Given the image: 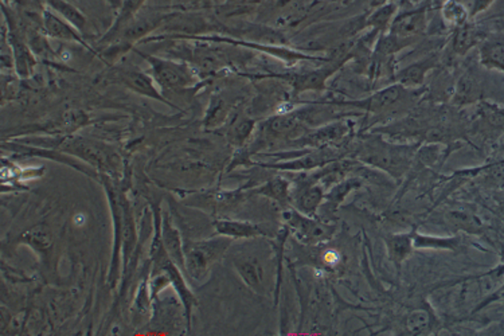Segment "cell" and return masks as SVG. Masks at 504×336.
Returning <instances> with one entry per match:
<instances>
[{
    "instance_id": "obj_1",
    "label": "cell",
    "mask_w": 504,
    "mask_h": 336,
    "mask_svg": "<svg viewBox=\"0 0 504 336\" xmlns=\"http://www.w3.org/2000/svg\"><path fill=\"white\" fill-rule=\"evenodd\" d=\"M419 145H393L375 136L366 140L358 152V162L379 169L394 179H401L416 159Z\"/></svg>"
},
{
    "instance_id": "obj_2",
    "label": "cell",
    "mask_w": 504,
    "mask_h": 336,
    "mask_svg": "<svg viewBox=\"0 0 504 336\" xmlns=\"http://www.w3.org/2000/svg\"><path fill=\"white\" fill-rule=\"evenodd\" d=\"M231 238L221 236L213 240L192 242L184 248V269L194 280H204L210 266L226 252Z\"/></svg>"
},
{
    "instance_id": "obj_3",
    "label": "cell",
    "mask_w": 504,
    "mask_h": 336,
    "mask_svg": "<svg viewBox=\"0 0 504 336\" xmlns=\"http://www.w3.org/2000/svg\"><path fill=\"white\" fill-rule=\"evenodd\" d=\"M148 63L149 72L162 92H179L196 83V75L191 68L182 62L159 58L139 53Z\"/></svg>"
},
{
    "instance_id": "obj_4",
    "label": "cell",
    "mask_w": 504,
    "mask_h": 336,
    "mask_svg": "<svg viewBox=\"0 0 504 336\" xmlns=\"http://www.w3.org/2000/svg\"><path fill=\"white\" fill-rule=\"evenodd\" d=\"M285 226L293 231L298 240L307 245H317L331 240L336 231L335 224H325L315 216L301 214L296 209H287L284 211Z\"/></svg>"
},
{
    "instance_id": "obj_5",
    "label": "cell",
    "mask_w": 504,
    "mask_h": 336,
    "mask_svg": "<svg viewBox=\"0 0 504 336\" xmlns=\"http://www.w3.org/2000/svg\"><path fill=\"white\" fill-rule=\"evenodd\" d=\"M409 89L402 85L394 84L386 86L384 89L375 92L374 95L357 101H343V103H332L337 107H351L360 109L367 113H382L393 108L398 103L404 101L408 96Z\"/></svg>"
},
{
    "instance_id": "obj_6",
    "label": "cell",
    "mask_w": 504,
    "mask_h": 336,
    "mask_svg": "<svg viewBox=\"0 0 504 336\" xmlns=\"http://www.w3.org/2000/svg\"><path fill=\"white\" fill-rule=\"evenodd\" d=\"M110 77L115 80V83L122 85L128 89H131L135 93L142 95V96L154 98L160 103H164L169 107H174L171 101H167L164 98V95L162 90L157 89V83L154 81L152 77L148 74L140 72L135 68H117L110 74Z\"/></svg>"
},
{
    "instance_id": "obj_7",
    "label": "cell",
    "mask_w": 504,
    "mask_h": 336,
    "mask_svg": "<svg viewBox=\"0 0 504 336\" xmlns=\"http://www.w3.org/2000/svg\"><path fill=\"white\" fill-rule=\"evenodd\" d=\"M234 268L238 272L242 281L258 295L266 293L265 268L261 260L253 254H243L236 257Z\"/></svg>"
},
{
    "instance_id": "obj_8",
    "label": "cell",
    "mask_w": 504,
    "mask_h": 336,
    "mask_svg": "<svg viewBox=\"0 0 504 336\" xmlns=\"http://www.w3.org/2000/svg\"><path fill=\"white\" fill-rule=\"evenodd\" d=\"M42 30L46 33V36L54 39H60V41H66V42H75L80 43L85 48L84 38L81 36V33L73 27L72 24L66 22L65 19H62L60 15H57L53 10H50L48 7H43L42 10Z\"/></svg>"
},
{
    "instance_id": "obj_9",
    "label": "cell",
    "mask_w": 504,
    "mask_h": 336,
    "mask_svg": "<svg viewBox=\"0 0 504 336\" xmlns=\"http://www.w3.org/2000/svg\"><path fill=\"white\" fill-rule=\"evenodd\" d=\"M325 189L317 182H308L292 195V202L298 211L308 216H316L325 204Z\"/></svg>"
},
{
    "instance_id": "obj_10",
    "label": "cell",
    "mask_w": 504,
    "mask_h": 336,
    "mask_svg": "<svg viewBox=\"0 0 504 336\" xmlns=\"http://www.w3.org/2000/svg\"><path fill=\"white\" fill-rule=\"evenodd\" d=\"M348 132H350V127L347 122L336 121L303 136L299 139L300 140L299 145L303 147H311V148H323L336 142H340L347 136Z\"/></svg>"
},
{
    "instance_id": "obj_11",
    "label": "cell",
    "mask_w": 504,
    "mask_h": 336,
    "mask_svg": "<svg viewBox=\"0 0 504 336\" xmlns=\"http://www.w3.org/2000/svg\"><path fill=\"white\" fill-rule=\"evenodd\" d=\"M58 149L62 152H70L75 157L84 159L85 162L95 164L97 168L103 167L107 164L105 162V154L104 151L97 147L96 145L90 143L89 140H85L81 137H68L62 139L58 145Z\"/></svg>"
},
{
    "instance_id": "obj_12",
    "label": "cell",
    "mask_w": 504,
    "mask_h": 336,
    "mask_svg": "<svg viewBox=\"0 0 504 336\" xmlns=\"http://www.w3.org/2000/svg\"><path fill=\"white\" fill-rule=\"evenodd\" d=\"M426 28V11L416 10V11L404 12L394 18L390 26V33L399 38L414 39L420 36Z\"/></svg>"
},
{
    "instance_id": "obj_13",
    "label": "cell",
    "mask_w": 504,
    "mask_h": 336,
    "mask_svg": "<svg viewBox=\"0 0 504 336\" xmlns=\"http://www.w3.org/2000/svg\"><path fill=\"white\" fill-rule=\"evenodd\" d=\"M414 228L405 233H393L384 237V245L387 251V257L397 269L408 260L414 251Z\"/></svg>"
},
{
    "instance_id": "obj_14",
    "label": "cell",
    "mask_w": 504,
    "mask_h": 336,
    "mask_svg": "<svg viewBox=\"0 0 504 336\" xmlns=\"http://www.w3.org/2000/svg\"><path fill=\"white\" fill-rule=\"evenodd\" d=\"M439 65L436 57H426L417 61L397 73V84L402 85L408 89H417L424 84L426 74Z\"/></svg>"
},
{
    "instance_id": "obj_15",
    "label": "cell",
    "mask_w": 504,
    "mask_h": 336,
    "mask_svg": "<svg viewBox=\"0 0 504 336\" xmlns=\"http://www.w3.org/2000/svg\"><path fill=\"white\" fill-rule=\"evenodd\" d=\"M347 60L336 61L334 63L316 69L313 72L303 73L300 75H296L293 80V88L295 90L299 92H307V90H323L325 89V84L328 78L336 73V70L342 66L343 62Z\"/></svg>"
},
{
    "instance_id": "obj_16",
    "label": "cell",
    "mask_w": 504,
    "mask_h": 336,
    "mask_svg": "<svg viewBox=\"0 0 504 336\" xmlns=\"http://www.w3.org/2000/svg\"><path fill=\"white\" fill-rule=\"evenodd\" d=\"M162 245L168 254V257L179 266L182 271L184 269V248L182 245V237L179 231L172 225L168 214H163L162 218Z\"/></svg>"
},
{
    "instance_id": "obj_17",
    "label": "cell",
    "mask_w": 504,
    "mask_h": 336,
    "mask_svg": "<svg viewBox=\"0 0 504 336\" xmlns=\"http://www.w3.org/2000/svg\"><path fill=\"white\" fill-rule=\"evenodd\" d=\"M216 229L219 236H225L231 240H242V238H257L266 236V231L260 225H254L251 222L243 221H231V219H221L216 221Z\"/></svg>"
},
{
    "instance_id": "obj_18",
    "label": "cell",
    "mask_w": 504,
    "mask_h": 336,
    "mask_svg": "<svg viewBox=\"0 0 504 336\" xmlns=\"http://www.w3.org/2000/svg\"><path fill=\"white\" fill-rule=\"evenodd\" d=\"M147 0H122L121 3L120 10L116 16L115 23L112 24V27L109 28L108 33L103 38L101 43L110 41L116 36H119L121 31L132 22L136 16V14L142 10V7L145 6Z\"/></svg>"
},
{
    "instance_id": "obj_19",
    "label": "cell",
    "mask_w": 504,
    "mask_h": 336,
    "mask_svg": "<svg viewBox=\"0 0 504 336\" xmlns=\"http://www.w3.org/2000/svg\"><path fill=\"white\" fill-rule=\"evenodd\" d=\"M45 6L50 10L60 15L62 19L72 24L81 34H84L88 28V19L83 12L80 11L74 4L68 0H43Z\"/></svg>"
},
{
    "instance_id": "obj_20",
    "label": "cell",
    "mask_w": 504,
    "mask_h": 336,
    "mask_svg": "<svg viewBox=\"0 0 504 336\" xmlns=\"http://www.w3.org/2000/svg\"><path fill=\"white\" fill-rule=\"evenodd\" d=\"M436 325V317L431 308L421 307L408 313L405 328L410 335H424L431 332Z\"/></svg>"
},
{
    "instance_id": "obj_21",
    "label": "cell",
    "mask_w": 504,
    "mask_h": 336,
    "mask_svg": "<svg viewBox=\"0 0 504 336\" xmlns=\"http://www.w3.org/2000/svg\"><path fill=\"white\" fill-rule=\"evenodd\" d=\"M256 194L264 195L273 201H276L281 206H287L289 202H292V190H290V183L284 178H273L268 180L263 186L256 189Z\"/></svg>"
},
{
    "instance_id": "obj_22",
    "label": "cell",
    "mask_w": 504,
    "mask_h": 336,
    "mask_svg": "<svg viewBox=\"0 0 504 336\" xmlns=\"http://www.w3.org/2000/svg\"><path fill=\"white\" fill-rule=\"evenodd\" d=\"M446 224L455 230H463L467 233L478 234L483 230V222L481 218L476 214H472L466 210H452L448 211L446 216Z\"/></svg>"
},
{
    "instance_id": "obj_23",
    "label": "cell",
    "mask_w": 504,
    "mask_h": 336,
    "mask_svg": "<svg viewBox=\"0 0 504 336\" xmlns=\"http://www.w3.org/2000/svg\"><path fill=\"white\" fill-rule=\"evenodd\" d=\"M360 187H362V180L358 178L342 179L334 184L330 191L325 192V204H327L331 209V211H335L336 209L343 204V201L347 198L350 192L358 190Z\"/></svg>"
},
{
    "instance_id": "obj_24",
    "label": "cell",
    "mask_w": 504,
    "mask_h": 336,
    "mask_svg": "<svg viewBox=\"0 0 504 336\" xmlns=\"http://www.w3.org/2000/svg\"><path fill=\"white\" fill-rule=\"evenodd\" d=\"M479 42H481V33L473 26L466 23L457 27L452 41V48L458 56H464Z\"/></svg>"
},
{
    "instance_id": "obj_25",
    "label": "cell",
    "mask_w": 504,
    "mask_h": 336,
    "mask_svg": "<svg viewBox=\"0 0 504 336\" xmlns=\"http://www.w3.org/2000/svg\"><path fill=\"white\" fill-rule=\"evenodd\" d=\"M414 249H443V251H453L458 245L457 237H434L420 234L414 228Z\"/></svg>"
},
{
    "instance_id": "obj_26",
    "label": "cell",
    "mask_w": 504,
    "mask_h": 336,
    "mask_svg": "<svg viewBox=\"0 0 504 336\" xmlns=\"http://www.w3.org/2000/svg\"><path fill=\"white\" fill-rule=\"evenodd\" d=\"M469 12L460 0H445L441 7V18L445 23L460 27L467 23Z\"/></svg>"
},
{
    "instance_id": "obj_27",
    "label": "cell",
    "mask_w": 504,
    "mask_h": 336,
    "mask_svg": "<svg viewBox=\"0 0 504 336\" xmlns=\"http://www.w3.org/2000/svg\"><path fill=\"white\" fill-rule=\"evenodd\" d=\"M478 95H479V86L476 84V80L471 74H464L457 81L455 93H453V101L456 105H464L472 103Z\"/></svg>"
},
{
    "instance_id": "obj_28",
    "label": "cell",
    "mask_w": 504,
    "mask_h": 336,
    "mask_svg": "<svg viewBox=\"0 0 504 336\" xmlns=\"http://www.w3.org/2000/svg\"><path fill=\"white\" fill-rule=\"evenodd\" d=\"M481 60L484 66L504 73V43H484L481 48Z\"/></svg>"
},
{
    "instance_id": "obj_29",
    "label": "cell",
    "mask_w": 504,
    "mask_h": 336,
    "mask_svg": "<svg viewBox=\"0 0 504 336\" xmlns=\"http://www.w3.org/2000/svg\"><path fill=\"white\" fill-rule=\"evenodd\" d=\"M394 14H396V6L394 4H384L382 7H378L377 11L372 14L369 18L367 24L372 26L375 31H384L386 28H390V26L394 21Z\"/></svg>"
},
{
    "instance_id": "obj_30",
    "label": "cell",
    "mask_w": 504,
    "mask_h": 336,
    "mask_svg": "<svg viewBox=\"0 0 504 336\" xmlns=\"http://www.w3.org/2000/svg\"><path fill=\"white\" fill-rule=\"evenodd\" d=\"M483 183L488 189H503L504 159L496 160L483 169Z\"/></svg>"
},
{
    "instance_id": "obj_31",
    "label": "cell",
    "mask_w": 504,
    "mask_h": 336,
    "mask_svg": "<svg viewBox=\"0 0 504 336\" xmlns=\"http://www.w3.org/2000/svg\"><path fill=\"white\" fill-rule=\"evenodd\" d=\"M23 240L27 245H30L31 248H34L36 251H48L51 246V240L48 236V230L43 226H36V228L30 230L28 233H26L23 236Z\"/></svg>"
},
{
    "instance_id": "obj_32",
    "label": "cell",
    "mask_w": 504,
    "mask_h": 336,
    "mask_svg": "<svg viewBox=\"0 0 504 336\" xmlns=\"http://www.w3.org/2000/svg\"><path fill=\"white\" fill-rule=\"evenodd\" d=\"M253 128H254V122L252 120H241L230 130V133H229L230 142L234 145L245 143L248 140V137L251 136Z\"/></svg>"
},
{
    "instance_id": "obj_33",
    "label": "cell",
    "mask_w": 504,
    "mask_h": 336,
    "mask_svg": "<svg viewBox=\"0 0 504 336\" xmlns=\"http://www.w3.org/2000/svg\"><path fill=\"white\" fill-rule=\"evenodd\" d=\"M322 260H323V264H325V268H332L334 269L340 263L342 257L336 251H327V252L323 253Z\"/></svg>"
},
{
    "instance_id": "obj_34",
    "label": "cell",
    "mask_w": 504,
    "mask_h": 336,
    "mask_svg": "<svg viewBox=\"0 0 504 336\" xmlns=\"http://www.w3.org/2000/svg\"><path fill=\"white\" fill-rule=\"evenodd\" d=\"M493 0H475V3H473V7H472V12H471V15L472 16H475V15H478L479 12H483L491 3H493Z\"/></svg>"
},
{
    "instance_id": "obj_35",
    "label": "cell",
    "mask_w": 504,
    "mask_h": 336,
    "mask_svg": "<svg viewBox=\"0 0 504 336\" xmlns=\"http://www.w3.org/2000/svg\"><path fill=\"white\" fill-rule=\"evenodd\" d=\"M369 1L374 7H382L384 4H389L387 1H390V0H369Z\"/></svg>"
},
{
    "instance_id": "obj_36",
    "label": "cell",
    "mask_w": 504,
    "mask_h": 336,
    "mask_svg": "<svg viewBox=\"0 0 504 336\" xmlns=\"http://www.w3.org/2000/svg\"><path fill=\"white\" fill-rule=\"evenodd\" d=\"M498 154L499 155H502V157L499 159V160H502V159H504V136L500 139V142H499V145H498Z\"/></svg>"
},
{
    "instance_id": "obj_37",
    "label": "cell",
    "mask_w": 504,
    "mask_h": 336,
    "mask_svg": "<svg viewBox=\"0 0 504 336\" xmlns=\"http://www.w3.org/2000/svg\"><path fill=\"white\" fill-rule=\"evenodd\" d=\"M502 207H503V210H504V199H503V201H502Z\"/></svg>"
}]
</instances>
